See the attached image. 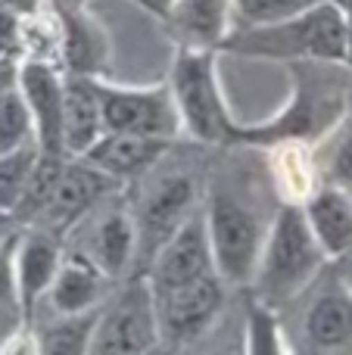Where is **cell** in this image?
<instances>
[{
  "label": "cell",
  "instance_id": "6da1fadb",
  "mask_svg": "<svg viewBox=\"0 0 352 355\" xmlns=\"http://www.w3.org/2000/svg\"><path fill=\"white\" fill-rule=\"evenodd\" d=\"M290 75V100L265 122H237L234 147L274 150L284 144L315 147L349 112V66L328 60L284 62Z\"/></svg>",
  "mask_w": 352,
  "mask_h": 355
},
{
  "label": "cell",
  "instance_id": "7a4b0ae2",
  "mask_svg": "<svg viewBox=\"0 0 352 355\" xmlns=\"http://www.w3.org/2000/svg\"><path fill=\"white\" fill-rule=\"evenodd\" d=\"M218 50L256 60L297 62V60H328L346 62V16L331 0H318L309 10L272 25L231 28Z\"/></svg>",
  "mask_w": 352,
  "mask_h": 355
},
{
  "label": "cell",
  "instance_id": "3957f363",
  "mask_svg": "<svg viewBox=\"0 0 352 355\" xmlns=\"http://www.w3.org/2000/svg\"><path fill=\"white\" fill-rule=\"evenodd\" d=\"M324 262L328 256L312 234L303 202L284 200L272 227L265 231V243H262V256L249 290L268 306L281 309L315 281Z\"/></svg>",
  "mask_w": 352,
  "mask_h": 355
},
{
  "label": "cell",
  "instance_id": "277c9868",
  "mask_svg": "<svg viewBox=\"0 0 352 355\" xmlns=\"http://www.w3.org/2000/svg\"><path fill=\"white\" fill-rule=\"evenodd\" d=\"M215 53L212 47L178 44L168 72L175 106L181 116V131L206 147H234V125L228 103L218 87Z\"/></svg>",
  "mask_w": 352,
  "mask_h": 355
},
{
  "label": "cell",
  "instance_id": "5b68a950",
  "mask_svg": "<svg viewBox=\"0 0 352 355\" xmlns=\"http://www.w3.org/2000/svg\"><path fill=\"white\" fill-rule=\"evenodd\" d=\"M203 215L215 275L225 281V287H249L265 243V231L256 212L228 190H212Z\"/></svg>",
  "mask_w": 352,
  "mask_h": 355
},
{
  "label": "cell",
  "instance_id": "8992f818",
  "mask_svg": "<svg viewBox=\"0 0 352 355\" xmlns=\"http://www.w3.org/2000/svg\"><path fill=\"white\" fill-rule=\"evenodd\" d=\"M159 321H156L153 284L143 271H134L122 287L100 306V318L94 327V355H141L156 349Z\"/></svg>",
  "mask_w": 352,
  "mask_h": 355
},
{
  "label": "cell",
  "instance_id": "52a82bcc",
  "mask_svg": "<svg viewBox=\"0 0 352 355\" xmlns=\"http://www.w3.org/2000/svg\"><path fill=\"white\" fill-rule=\"evenodd\" d=\"M156 321H159V340L172 349L191 346L215 324L225 306V281L212 275L193 277L178 287L153 290Z\"/></svg>",
  "mask_w": 352,
  "mask_h": 355
},
{
  "label": "cell",
  "instance_id": "ba28073f",
  "mask_svg": "<svg viewBox=\"0 0 352 355\" xmlns=\"http://www.w3.org/2000/svg\"><path fill=\"white\" fill-rule=\"evenodd\" d=\"M97 87H100V103H103L106 131L166 137V141L178 137L181 116L168 81L156 87H118L97 78Z\"/></svg>",
  "mask_w": 352,
  "mask_h": 355
},
{
  "label": "cell",
  "instance_id": "9c48e42d",
  "mask_svg": "<svg viewBox=\"0 0 352 355\" xmlns=\"http://www.w3.org/2000/svg\"><path fill=\"white\" fill-rule=\"evenodd\" d=\"M197 209V184L191 175H166L153 184L147 196L141 200V209L134 215L137 227V268L147 271L156 250L184 225V218Z\"/></svg>",
  "mask_w": 352,
  "mask_h": 355
},
{
  "label": "cell",
  "instance_id": "30bf717a",
  "mask_svg": "<svg viewBox=\"0 0 352 355\" xmlns=\"http://www.w3.org/2000/svg\"><path fill=\"white\" fill-rule=\"evenodd\" d=\"M16 85L31 110L37 156L44 159L69 156L66 141H62V66L44 56L22 53Z\"/></svg>",
  "mask_w": 352,
  "mask_h": 355
},
{
  "label": "cell",
  "instance_id": "8fae6325",
  "mask_svg": "<svg viewBox=\"0 0 352 355\" xmlns=\"http://www.w3.org/2000/svg\"><path fill=\"white\" fill-rule=\"evenodd\" d=\"M122 187L118 178L103 172L100 166H94L87 156H69L66 168H62L60 181H56L53 193H50L44 212L37 215L35 225L53 231L56 237H62L66 231H72L97 202H103L109 193Z\"/></svg>",
  "mask_w": 352,
  "mask_h": 355
},
{
  "label": "cell",
  "instance_id": "7c38bea8",
  "mask_svg": "<svg viewBox=\"0 0 352 355\" xmlns=\"http://www.w3.org/2000/svg\"><path fill=\"white\" fill-rule=\"evenodd\" d=\"M212 271H215V265H212L209 234H206V215L203 206H197L184 218V225L156 250L153 262L147 265L143 275L150 277L153 290H166L193 281V277L212 275Z\"/></svg>",
  "mask_w": 352,
  "mask_h": 355
},
{
  "label": "cell",
  "instance_id": "4fadbf2b",
  "mask_svg": "<svg viewBox=\"0 0 352 355\" xmlns=\"http://www.w3.org/2000/svg\"><path fill=\"white\" fill-rule=\"evenodd\" d=\"M62 243L53 231L41 225H22L16 246V290H19V318L22 327H31L37 306L44 302L56 271L62 265Z\"/></svg>",
  "mask_w": 352,
  "mask_h": 355
},
{
  "label": "cell",
  "instance_id": "5bb4252c",
  "mask_svg": "<svg viewBox=\"0 0 352 355\" xmlns=\"http://www.w3.org/2000/svg\"><path fill=\"white\" fill-rule=\"evenodd\" d=\"M53 6V3H50ZM60 19V66L62 72L100 78L109 66V35L87 6H53Z\"/></svg>",
  "mask_w": 352,
  "mask_h": 355
},
{
  "label": "cell",
  "instance_id": "9a60e30c",
  "mask_svg": "<svg viewBox=\"0 0 352 355\" xmlns=\"http://www.w3.org/2000/svg\"><path fill=\"white\" fill-rule=\"evenodd\" d=\"M303 340L309 352H349L352 349V293L331 275L315 293L303 318Z\"/></svg>",
  "mask_w": 352,
  "mask_h": 355
},
{
  "label": "cell",
  "instance_id": "2e32d148",
  "mask_svg": "<svg viewBox=\"0 0 352 355\" xmlns=\"http://www.w3.org/2000/svg\"><path fill=\"white\" fill-rule=\"evenodd\" d=\"M112 277L94 262L87 252H66L62 265L56 271L53 284L47 290V306L53 315H75L100 309L109 296Z\"/></svg>",
  "mask_w": 352,
  "mask_h": 355
},
{
  "label": "cell",
  "instance_id": "e0dca14e",
  "mask_svg": "<svg viewBox=\"0 0 352 355\" xmlns=\"http://www.w3.org/2000/svg\"><path fill=\"white\" fill-rule=\"evenodd\" d=\"M103 131L106 125L97 78L62 72V141H66V153H87Z\"/></svg>",
  "mask_w": 352,
  "mask_h": 355
},
{
  "label": "cell",
  "instance_id": "ac0fdd59",
  "mask_svg": "<svg viewBox=\"0 0 352 355\" xmlns=\"http://www.w3.org/2000/svg\"><path fill=\"white\" fill-rule=\"evenodd\" d=\"M175 141L166 137H143V135H122V131H103L94 141V147L87 150V159L94 166H100L103 172H109L118 181H137L141 175H147L162 156L172 150Z\"/></svg>",
  "mask_w": 352,
  "mask_h": 355
},
{
  "label": "cell",
  "instance_id": "d6986e66",
  "mask_svg": "<svg viewBox=\"0 0 352 355\" xmlns=\"http://www.w3.org/2000/svg\"><path fill=\"white\" fill-rule=\"evenodd\" d=\"M306 218L322 243L328 259H343L352 252V196L346 187L328 181L322 187H312V193L303 200Z\"/></svg>",
  "mask_w": 352,
  "mask_h": 355
},
{
  "label": "cell",
  "instance_id": "ffe728a7",
  "mask_svg": "<svg viewBox=\"0 0 352 355\" xmlns=\"http://www.w3.org/2000/svg\"><path fill=\"white\" fill-rule=\"evenodd\" d=\"M166 22L175 28L181 44L218 50L231 31V0H175Z\"/></svg>",
  "mask_w": 352,
  "mask_h": 355
},
{
  "label": "cell",
  "instance_id": "44dd1931",
  "mask_svg": "<svg viewBox=\"0 0 352 355\" xmlns=\"http://www.w3.org/2000/svg\"><path fill=\"white\" fill-rule=\"evenodd\" d=\"M87 256L112 277L122 281L131 271V265H137V227L134 215L125 209H112L94 231V243Z\"/></svg>",
  "mask_w": 352,
  "mask_h": 355
},
{
  "label": "cell",
  "instance_id": "7402d4cb",
  "mask_svg": "<svg viewBox=\"0 0 352 355\" xmlns=\"http://www.w3.org/2000/svg\"><path fill=\"white\" fill-rule=\"evenodd\" d=\"M100 309L75 315H53L44 327L35 331V349L44 355H85L91 352L94 327H97Z\"/></svg>",
  "mask_w": 352,
  "mask_h": 355
},
{
  "label": "cell",
  "instance_id": "603a6c76",
  "mask_svg": "<svg viewBox=\"0 0 352 355\" xmlns=\"http://www.w3.org/2000/svg\"><path fill=\"white\" fill-rule=\"evenodd\" d=\"M243 290H247V300H243V312H247V352H253V355L287 352L278 309L268 306L265 300H259L249 287H243Z\"/></svg>",
  "mask_w": 352,
  "mask_h": 355
},
{
  "label": "cell",
  "instance_id": "cb8c5ba5",
  "mask_svg": "<svg viewBox=\"0 0 352 355\" xmlns=\"http://www.w3.org/2000/svg\"><path fill=\"white\" fill-rule=\"evenodd\" d=\"M37 162V144H25L19 150L0 153V212L12 215L22 202L25 190H28L31 172Z\"/></svg>",
  "mask_w": 352,
  "mask_h": 355
},
{
  "label": "cell",
  "instance_id": "d4e9b609",
  "mask_svg": "<svg viewBox=\"0 0 352 355\" xmlns=\"http://www.w3.org/2000/svg\"><path fill=\"white\" fill-rule=\"evenodd\" d=\"M31 141H35V122H31V110L16 85L0 94V153L19 150Z\"/></svg>",
  "mask_w": 352,
  "mask_h": 355
},
{
  "label": "cell",
  "instance_id": "484cf974",
  "mask_svg": "<svg viewBox=\"0 0 352 355\" xmlns=\"http://www.w3.org/2000/svg\"><path fill=\"white\" fill-rule=\"evenodd\" d=\"M318 0H231V28L272 25L309 10Z\"/></svg>",
  "mask_w": 352,
  "mask_h": 355
},
{
  "label": "cell",
  "instance_id": "4316f807",
  "mask_svg": "<svg viewBox=\"0 0 352 355\" xmlns=\"http://www.w3.org/2000/svg\"><path fill=\"white\" fill-rule=\"evenodd\" d=\"M19 231L16 225L10 234L0 237V306H10L19 312V290H16V246H19Z\"/></svg>",
  "mask_w": 352,
  "mask_h": 355
},
{
  "label": "cell",
  "instance_id": "83f0119b",
  "mask_svg": "<svg viewBox=\"0 0 352 355\" xmlns=\"http://www.w3.org/2000/svg\"><path fill=\"white\" fill-rule=\"evenodd\" d=\"M328 181H334V184H340V187L352 190V135H346L340 144H337L334 156H331Z\"/></svg>",
  "mask_w": 352,
  "mask_h": 355
},
{
  "label": "cell",
  "instance_id": "f1b7e54d",
  "mask_svg": "<svg viewBox=\"0 0 352 355\" xmlns=\"http://www.w3.org/2000/svg\"><path fill=\"white\" fill-rule=\"evenodd\" d=\"M134 3L141 6V10H147L150 16H156V19H162V22H166V19H168V10H172L175 0H134Z\"/></svg>",
  "mask_w": 352,
  "mask_h": 355
},
{
  "label": "cell",
  "instance_id": "f546056e",
  "mask_svg": "<svg viewBox=\"0 0 352 355\" xmlns=\"http://www.w3.org/2000/svg\"><path fill=\"white\" fill-rule=\"evenodd\" d=\"M41 6V0H0V10L3 12H19V16H28Z\"/></svg>",
  "mask_w": 352,
  "mask_h": 355
},
{
  "label": "cell",
  "instance_id": "4dcf8cb0",
  "mask_svg": "<svg viewBox=\"0 0 352 355\" xmlns=\"http://www.w3.org/2000/svg\"><path fill=\"white\" fill-rule=\"evenodd\" d=\"M334 275L340 277V284L352 293V252H349V256H343V259H337V271H334Z\"/></svg>",
  "mask_w": 352,
  "mask_h": 355
},
{
  "label": "cell",
  "instance_id": "1f68e13d",
  "mask_svg": "<svg viewBox=\"0 0 352 355\" xmlns=\"http://www.w3.org/2000/svg\"><path fill=\"white\" fill-rule=\"evenodd\" d=\"M12 227H16V218H12V215H6V212H0V237H3V234H10Z\"/></svg>",
  "mask_w": 352,
  "mask_h": 355
},
{
  "label": "cell",
  "instance_id": "d6a6232c",
  "mask_svg": "<svg viewBox=\"0 0 352 355\" xmlns=\"http://www.w3.org/2000/svg\"><path fill=\"white\" fill-rule=\"evenodd\" d=\"M346 66L352 69V16H346Z\"/></svg>",
  "mask_w": 352,
  "mask_h": 355
},
{
  "label": "cell",
  "instance_id": "836d02e7",
  "mask_svg": "<svg viewBox=\"0 0 352 355\" xmlns=\"http://www.w3.org/2000/svg\"><path fill=\"white\" fill-rule=\"evenodd\" d=\"M337 10H343V16H352V0H331Z\"/></svg>",
  "mask_w": 352,
  "mask_h": 355
},
{
  "label": "cell",
  "instance_id": "e575fe53",
  "mask_svg": "<svg viewBox=\"0 0 352 355\" xmlns=\"http://www.w3.org/2000/svg\"><path fill=\"white\" fill-rule=\"evenodd\" d=\"M53 6H87V0H50Z\"/></svg>",
  "mask_w": 352,
  "mask_h": 355
}]
</instances>
